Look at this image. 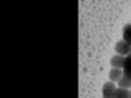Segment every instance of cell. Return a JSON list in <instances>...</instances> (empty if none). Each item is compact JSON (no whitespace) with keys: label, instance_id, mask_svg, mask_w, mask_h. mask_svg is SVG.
<instances>
[{"label":"cell","instance_id":"5","mask_svg":"<svg viewBox=\"0 0 131 98\" xmlns=\"http://www.w3.org/2000/svg\"><path fill=\"white\" fill-rule=\"evenodd\" d=\"M123 75L128 80H131V54L126 56L125 64H123Z\"/></svg>","mask_w":131,"mask_h":98},{"label":"cell","instance_id":"9","mask_svg":"<svg viewBox=\"0 0 131 98\" xmlns=\"http://www.w3.org/2000/svg\"><path fill=\"white\" fill-rule=\"evenodd\" d=\"M130 90H131V89H130Z\"/></svg>","mask_w":131,"mask_h":98},{"label":"cell","instance_id":"6","mask_svg":"<svg viewBox=\"0 0 131 98\" xmlns=\"http://www.w3.org/2000/svg\"><path fill=\"white\" fill-rule=\"evenodd\" d=\"M122 39L126 41L128 45H131V22L126 24L122 29Z\"/></svg>","mask_w":131,"mask_h":98},{"label":"cell","instance_id":"4","mask_svg":"<svg viewBox=\"0 0 131 98\" xmlns=\"http://www.w3.org/2000/svg\"><path fill=\"white\" fill-rule=\"evenodd\" d=\"M123 76V69H118V68H110L109 72V81H112L114 84H117Z\"/></svg>","mask_w":131,"mask_h":98},{"label":"cell","instance_id":"3","mask_svg":"<svg viewBox=\"0 0 131 98\" xmlns=\"http://www.w3.org/2000/svg\"><path fill=\"white\" fill-rule=\"evenodd\" d=\"M125 59H126V56H122V55L115 54V55H113L112 59H110V67L112 68H118V69H123Z\"/></svg>","mask_w":131,"mask_h":98},{"label":"cell","instance_id":"8","mask_svg":"<svg viewBox=\"0 0 131 98\" xmlns=\"http://www.w3.org/2000/svg\"><path fill=\"white\" fill-rule=\"evenodd\" d=\"M117 86H118V88H123V89H131V80H128L126 76L123 75L122 79L117 82Z\"/></svg>","mask_w":131,"mask_h":98},{"label":"cell","instance_id":"2","mask_svg":"<svg viewBox=\"0 0 131 98\" xmlns=\"http://www.w3.org/2000/svg\"><path fill=\"white\" fill-rule=\"evenodd\" d=\"M117 90V84L112 81H106L102 85V98H114Z\"/></svg>","mask_w":131,"mask_h":98},{"label":"cell","instance_id":"7","mask_svg":"<svg viewBox=\"0 0 131 98\" xmlns=\"http://www.w3.org/2000/svg\"><path fill=\"white\" fill-rule=\"evenodd\" d=\"M114 98H131V90L130 89H123V88H118L117 86Z\"/></svg>","mask_w":131,"mask_h":98},{"label":"cell","instance_id":"1","mask_svg":"<svg viewBox=\"0 0 131 98\" xmlns=\"http://www.w3.org/2000/svg\"><path fill=\"white\" fill-rule=\"evenodd\" d=\"M114 50H115V54H118V55L127 56L131 54V45H128V43L123 39H119V41L115 42Z\"/></svg>","mask_w":131,"mask_h":98}]
</instances>
